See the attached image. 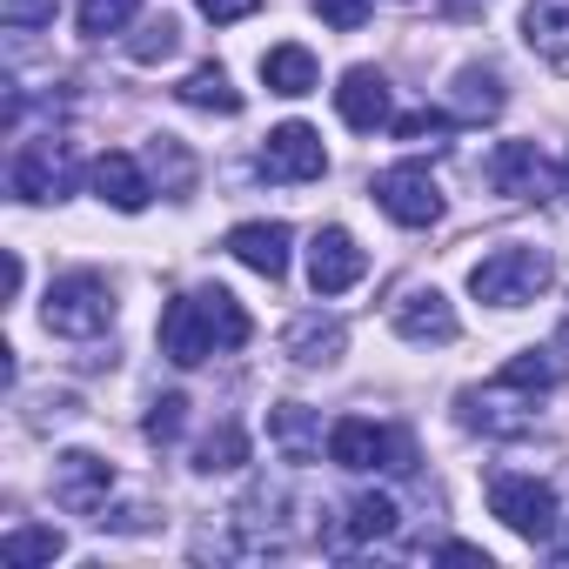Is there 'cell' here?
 Here are the masks:
<instances>
[{
	"label": "cell",
	"mask_w": 569,
	"mask_h": 569,
	"mask_svg": "<svg viewBox=\"0 0 569 569\" xmlns=\"http://www.w3.org/2000/svg\"><path fill=\"white\" fill-rule=\"evenodd\" d=\"M254 329H248V309L228 296V289H188L161 309V356L174 369H201L208 356H228L241 349Z\"/></svg>",
	"instance_id": "6da1fadb"
},
{
	"label": "cell",
	"mask_w": 569,
	"mask_h": 569,
	"mask_svg": "<svg viewBox=\"0 0 569 569\" xmlns=\"http://www.w3.org/2000/svg\"><path fill=\"white\" fill-rule=\"evenodd\" d=\"M542 289H549V254L542 248H522V241H509V248H496V254H482L469 268V296L489 302V309H522Z\"/></svg>",
	"instance_id": "7a4b0ae2"
},
{
	"label": "cell",
	"mask_w": 569,
	"mask_h": 569,
	"mask_svg": "<svg viewBox=\"0 0 569 569\" xmlns=\"http://www.w3.org/2000/svg\"><path fill=\"white\" fill-rule=\"evenodd\" d=\"M41 322H48V336H68V342H94V336H108V322H114V289L101 274H61L54 289H48V302H41Z\"/></svg>",
	"instance_id": "3957f363"
},
{
	"label": "cell",
	"mask_w": 569,
	"mask_h": 569,
	"mask_svg": "<svg viewBox=\"0 0 569 569\" xmlns=\"http://www.w3.org/2000/svg\"><path fill=\"white\" fill-rule=\"evenodd\" d=\"M489 516L509 529V536H522V542H549L556 536V489L549 482H536V476H516V469H496L489 476Z\"/></svg>",
	"instance_id": "277c9868"
},
{
	"label": "cell",
	"mask_w": 569,
	"mask_h": 569,
	"mask_svg": "<svg viewBox=\"0 0 569 569\" xmlns=\"http://www.w3.org/2000/svg\"><path fill=\"white\" fill-rule=\"evenodd\" d=\"M536 389L529 382H516V376H489L482 389H462V429H482V436H522L529 429V416H536Z\"/></svg>",
	"instance_id": "5b68a950"
},
{
	"label": "cell",
	"mask_w": 569,
	"mask_h": 569,
	"mask_svg": "<svg viewBox=\"0 0 569 569\" xmlns=\"http://www.w3.org/2000/svg\"><path fill=\"white\" fill-rule=\"evenodd\" d=\"M329 462L349 469V476H369V469H409V436L369 422V416H342L329 429Z\"/></svg>",
	"instance_id": "8992f818"
},
{
	"label": "cell",
	"mask_w": 569,
	"mask_h": 569,
	"mask_svg": "<svg viewBox=\"0 0 569 569\" xmlns=\"http://www.w3.org/2000/svg\"><path fill=\"white\" fill-rule=\"evenodd\" d=\"M376 201H382V214L402 221V228H436V221H442V188H436V174H429L422 161L382 168V174H376Z\"/></svg>",
	"instance_id": "52a82bcc"
},
{
	"label": "cell",
	"mask_w": 569,
	"mask_h": 569,
	"mask_svg": "<svg viewBox=\"0 0 569 569\" xmlns=\"http://www.w3.org/2000/svg\"><path fill=\"white\" fill-rule=\"evenodd\" d=\"M261 174H268V181H289V188L322 181V174H329V148H322V134H316L309 121H281V128L261 141Z\"/></svg>",
	"instance_id": "ba28073f"
},
{
	"label": "cell",
	"mask_w": 569,
	"mask_h": 569,
	"mask_svg": "<svg viewBox=\"0 0 569 569\" xmlns=\"http://www.w3.org/2000/svg\"><path fill=\"white\" fill-rule=\"evenodd\" d=\"M48 482H54V502L68 516H94L114 496V462L94 456V449H68V456H54V476Z\"/></svg>",
	"instance_id": "9c48e42d"
},
{
	"label": "cell",
	"mask_w": 569,
	"mask_h": 569,
	"mask_svg": "<svg viewBox=\"0 0 569 569\" xmlns=\"http://www.w3.org/2000/svg\"><path fill=\"white\" fill-rule=\"evenodd\" d=\"M362 274H369V254L356 248L349 228H322L309 241V289L316 296H342V289H356Z\"/></svg>",
	"instance_id": "30bf717a"
},
{
	"label": "cell",
	"mask_w": 569,
	"mask_h": 569,
	"mask_svg": "<svg viewBox=\"0 0 569 569\" xmlns=\"http://www.w3.org/2000/svg\"><path fill=\"white\" fill-rule=\"evenodd\" d=\"M489 188L496 194H509V201H542L549 194V161H542V148L536 141H496V154H489Z\"/></svg>",
	"instance_id": "8fae6325"
},
{
	"label": "cell",
	"mask_w": 569,
	"mask_h": 569,
	"mask_svg": "<svg viewBox=\"0 0 569 569\" xmlns=\"http://www.w3.org/2000/svg\"><path fill=\"white\" fill-rule=\"evenodd\" d=\"M389 322H396V336L416 342V349H442V342H456V329H462L442 289H402V302L389 309Z\"/></svg>",
	"instance_id": "7c38bea8"
},
{
	"label": "cell",
	"mask_w": 569,
	"mask_h": 569,
	"mask_svg": "<svg viewBox=\"0 0 569 569\" xmlns=\"http://www.w3.org/2000/svg\"><path fill=\"white\" fill-rule=\"evenodd\" d=\"M289 221H241V228H228V254L241 261V268H254L261 281H281L289 274Z\"/></svg>",
	"instance_id": "4fadbf2b"
},
{
	"label": "cell",
	"mask_w": 569,
	"mask_h": 569,
	"mask_svg": "<svg viewBox=\"0 0 569 569\" xmlns=\"http://www.w3.org/2000/svg\"><path fill=\"white\" fill-rule=\"evenodd\" d=\"M336 114H342L356 134L389 128V121H396V108H389V81H382L376 68H349V74H342V88H336Z\"/></svg>",
	"instance_id": "5bb4252c"
},
{
	"label": "cell",
	"mask_w": 569,
	"mask_h": 569,
	"mask_svg": "<svg viewBox=\"0 0 569 569\" xmlns=\"http://www.w3.org/2000/svg\"><path fill=\"white\" fill-rule=\"evenodd\" d=\"M14 194L21 201H61L68 194V148L48 134V141H28L14 154Z\"/></svg>",
	"instance_id": "9a60e30c"
},
{
	"label": "cell",
	"mask_w": 569,
	"mask_h": 569,
	"mask_svg": "<svg viewBox=\"0 0 569 569\" xmlns=\"http://www.w3.org/2000/svg\"><path fill=\"white\" fill-rule=\"evenodd\" d=\"M268 449L281 462H316L322 456V416L309 402H274L268 409Z\"/></svg>",
	"instance_id": "2e32d148"
},
{
	"label": "cell",
	"mask_w": 569,
	"mask_h": 569,
	"mask_svg": "<svg viewBox=\"0 0 569 569\" xmlns=\"http://www.w3.org/2000/svg\"><path fill=\"white\" fill-rule=\"evenodd\" d=\"M281 349H289V362L296 369H329V362H342V349H349V329L336 322V316H296L289 322V336H281Z\"/></svg>",
	"instance_id": "e0dca14e"
},
{
	"label": "cell",
	"mask_w": 569,
	"mask_h": 569,
	"mask_svg": "<svg viewBox=\"0 0 569 569\" xmlns=\"http://www.w3.org/2000/svg\"><path fill=\"white\" fill-rule=\"evenodd\" d=\"M88 181H94V194L108 201V208H121V214H141L148 208V174H141V161L134 154H121V148H108L94 168H88Z\"/></svg>",
	"instance_id": "ac0fdd59"
},
{
	"label": "cell",
	"mask_w": 569,
	"mask_h": 569,
	"mask_svg": "<svg viewBox=\"0 0 569 569\" xmlns=\"http://www.w3.org/2000/svg\"><path fill=\"white\" fill-rule=\"evenodd\" d=\"M522 41H529V54L569 68V0H529L522 8Z\"/></svg>",
	"instance_id": "d6986e66"
},
{
	"label": "cell",
	"mask_w": 569,
	"mask_h": 569,
	"mask_svg": "<svg viewBox=\"0 0 569 569\" xmlns=\"http://www.w3.org/2000/svg\"><path fill=\"white\" fill-rule=\"evenodd\" d=\"M261 81H268V94H289V101H302V94H316L322 68H316V54H309V48L281 41V48H268V54H261Z\"/></svg>",
	"instance_id": "ffe728a7"
},
{
	"label": "cell",
	"mask_w": 569,
	"mask_h": 569,
	"mask_svg": "<svg viewBox=\"0 0 569 569\" xmlns=\"http://www.w3.org/2000/svg\"><path fill=\"white\" fill-rule=\"evenodd\" d=\"M54 556H68V536L54 522H21V529L0 536V562H8V569H41Z\"/></svg>",
	"instance_id": "44dd1931"
},
{
	"label": "cell",
	"mask_w": 569,
	"mask_h": 569,
	"mask_svg": "<svg viewBox=\"0 0 569 569\" xmlns=\"http://www.w3.org/2000/svg\"><path fill=\"white\" fill-rule=\"evenodd\" d=\"M174 94H181V108H201V114H241V94L228 88V68H214V61L188 68V81Z\"/></svg>",
	"instance_id": "7402d4cb"
},
{
	"label": "cell",
	"mask_w": 569,
	"mask_h": 569,
	"mask_svg": "<svg viewBox=\"0 0 569 569\" xmlns=\"http://www.w3.org/2000/svg\"><path fill=\"white\" fill-rule=\"evenodd\" d=\"M449 101H456V121H496L502 114V74L496 68H462Z\"/></svg>",
	"instance_id": "603a6c76"
},
{
	"label": "cell",
	"mask_w": 569,
	"mask_h": 569,
	"mask_svg": "<svg viewBox=\"0 0 569 569\" xmlns=\"http://www.w3.org/2000/svg\"><path fill=\"white\" fill-rule=\"evenodd\" d=\"M396 522H402V509H396V496H382V489H362V496L349 502V536H356V542H382V536H396Z\"/></svg>",
	"instance_id": "cb8c5ba5"
},
{
	"label": "cell",
	"mask_w": 569,
	"mask_h": 569,
	"mask_svg": "<svg viewBox=\"0 0 569 569\" xmlns=\"http://www.w3.org/2000/svg\"><path fill=\"white\" fill-rule=\"evenodd\" d=\"M181 48V28H174V14H154V21H141L134 28V41H128V61L134 68H154V61H168Z\"/></svg>",
	"instance_id": "d4e9b609"
},
{
	"label": "cell",
	"mask_w": 569,
	"mask_h": 569,
	"mask_svg": "<svg viewBox=\"0 0 569 569\" xmlns=\"http://www.w3.org/2000/svg\"><path fill=\"white\" fill-rule=\"evenodd\" d=\"M241 462H248V436H241L234 422H221V429L194 449V469H201V476H221V469H241Z\"/></svg>",
	"instance_id": "484cf974"
},
{
	"label": "cell",
	"mask_w": 569,
	"mask_h": 569,
	"mask_svg": "<svg viewBox=\"0 0 569 569\" xmlns=\"http://www.w3.org/2000/svg\"><path fill=\"white\" fill-rule=\"evenodd\" d=\"M134 14H141V0H81V14H74V21H81L88 41H108V34H121Z\"/></svg>",
	"instance_id": "4316f807"
},
{
	"label": "cell",
	"mask_w": 569,
	"mask_h": 569,
	"mask_svg": "<svg viewBox=\"0 0 569 569\" xmlns=\"http://www.w3.org/2000/svg\"><path fill=\"white\" fill-rule=\"evenodd\" d=\"M141 429H148V442H174V436L188 429V396H154Z\"/></svg>",
	"instance_id": "83f0119b"
},
{
	"label": "cell",
	"mask_w": 569,
	"mask_h": 569,
	"mask_svg": "<svg viewBox=\"0 0 569 569\" xmlns=\"http://www.w3.org/2000/svg\"><path fill=\"white\" fill-rule=\"evenodd\" d=\"M148 154H154V174H168V188H174V194H188V188H194V161H188V148H181V141H168V134H161Z\"/></svg>",
	"instance_id": "f1b7e54d"
},
{
	"label": "cell",
	"mask_w": 569,
	"mask_h": 569,
	"mask_svg": "<svg viewBox=\"0 0 569 569\" xmlns=\"http://www.w3.org/2000/svg\"><path fill=\"white\" fill-rule=\"evenodd\" d=\"M309 8H316V14H322L336 34H356V28L376 14V0H309Z\"/></svg>",
	"instance_id": "f546056e"
},
{
	"label": "cell",
	"mask_w": 569,
	"mask_h": 569,
	"mask_svg": "<svg viewBox=\"0 0 569 569\" xmlns=\"http://www.w3.org/2000/svg\"><path fill=\"white\" fill-rule=\"evenodd\" d=\"M54 8H61V0H0V21H8V28H54Z\"/></svg>",
	"instance_id": "4dcf8cb0"
},
{
	"label": "cell",
	"mask_w": 569,
	"mask_h": 569,
	"mask_svg": "<svg viewBox=\"0 0 569 569\" xmlns=\"http://www.w3.org/2000/svg\"><path fill=\"white\" fill-rule=\"evenodd\" d=\"M449 121L456 114H442V108H416V114H396L389 128H396V141H429V134H449Z\"/></svg>",
	"instance_id": "1f68e13d"
},
{
	"label": "cell",
	"mask_w": 569,
	"mask_h": 569,
	"mask_svg": "<svg viewBox=\"0 0 569 569\" xmlns=\"http://www.w3.org/2000/svg\"><path fill=\"white\" fill-rule=\"evenodd\" d=\"M194 8H201L214 28H228V21H248V14L261 8V0H194Z\"/></svg>",
	"instance_id": "d6a6232c"
},
{
	"label": "cell",
	"mask_w": 569,
	"mask_h": 569,
	"mask_svg": "<svg viewBox=\"0 0 569 569\" xmlns=\"http://www.w3.org/2000/svg\"><path fill=\"white\" fill-rule=\"evenodd\" d=\"M436 556H442V562H489V556H482V549H476V542H442V549H436Z\"/></svg>",
	"instance_id": "836d02e7"
},
{
	"label": "cell",
	"mask_w": 569,
	"mask_h": 569,
	"mask_svg": "<svg viewBox=\"0 0 569 569\" xmlns=\"http://www.w3.org/2000/svg\"><path fill=\"white\" fill-rule=\"evenodd\" d=\"M556 556H562V562H569V529H562V542H556Z\"/></svg>",
	"instance_id": "e575fe53"
},
{
	"label": "cell",
	"mask_w": 569,
	"mask_h": 569,
	"mask_svg": "<svg viewBox=\"0 0 569 569\" xmlns=\"http://www.w3.org/2000/svg\"><path fill=\"white\" fill-rule=\"evenodd\" d=\"M562 194H569V161H562Z\"/></svg>",
	"instance_id": "d590c367"
},
{
	"label": "cell",
	"mask_w": 569,
	"mask_h": 569,
	"mask_svg": "<svg viewBox=\"0 0 569 569\" xmlns=\"http://www.w3.org/2000/svg\"><path fill=\"white\" fill-rule=\"evenodd\" d=\"M449 8H469V0H449Z\"/></svg>",
	"instance_id": "8d00e7d4"
}]
</instances>
